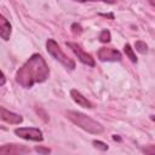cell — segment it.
Listing matches in <instances>:
<instances>
[{"label": "cell", "instance_id": "6da1fadb", "mask_svg": "<svg viewBox=\"0 0 155 155\" xmlns=\"http://www.w3.org/2000/svg\"><path fill=\"white\" fill-rule=\"evenodd\" d=\"M50 75L48 65L42 56L33 54L16 73V81L24 88H30L34 84H40L47 80Z\"/></svg>", "mask_w": 155, "mask_h": 155}, {"label": "cell", "instance_id": "7a4b0ae2", "mask_svg": "<svg viewBox=\"0 0 155 155\" xmlns=\"http://www.w3.org/2000/svg\"><path fill=\"white\" fill-rule=\"evenodd\" d=\"M67 117L71 122H74L76 126H79L80 128H82L84 131H86L88 133L101 134L104 131V127L99 122H97L96 120H93L92 117H90L82 113L69 110V111H67Z\"/></svg>", "mask_w": 155, "mask_h": 155}, {"label": "cell", "instance_id": "3957f363", "mask_svg": "<svg viewBox=\"0 0 155 155\" xmlns=\"http://www.w3.org/2000/svg\"><path fill=\"white\" fill-rule=\"evenodd\" d=\"M46 48H47V52L54 58V59H57L61 64H63L65 68H68V69H75V62L70 58V57H68L62 50H61V47L58 46V44L53 40V39H48L47 41H46Z\"/></svg>", "mask_w": 155, "mask_h": 155}, {"label": "cell", "instance_id": "277c9868", "mask_svg": "<svg viewBox=\"0 0 155 155\" xmlns=\"http://www.w3.org/2000/svg\"><path fill=\"white\" fill-rule=\"evenodd\" d=\"M15 133L27 140H34V142H42L44 140V136L42 132L39 128L35 127H19L15 130Z\"/></svg>", "mask_w": 155, "mask_h": 155}, {"label": "cell", "instance_id": "5b68a950", "mask_svg": "<svg viewBox=\"0 0 155 155\" xmlns=\"http://www.w3.org/2000/svg\"><path fill=\"white\" fill-rule=\"evenodd\" d=\"M97 56L102 62H120L122 58L121 52L113 47H101Z\"/></svg>", "mask_w": 155, "mask_h": 155}, {"label": "cell", "instance_id": "8992f818", "mask_svg": "<svg viewBox=\"0 0 155 155\" xmlns=\"http://www.w3.org/2000/svg\"><path fill=\"white\" fill-rule=\"evenodd\" d=\"M67 46L75 53V56L79 58V61L81 63H84L86 65H90V67H94L96 63H94V59L92 58V56L86 53L78 44H75V42H67Z\"/></svg>", "mask_w": 155, "mask_h": 155}, {"label": "cell", "instance_id": "52a82bcc", "mask_svg": "<svg viewBox=\"0 0 155 155\" xmlns=\"http://www.w3.org/2000/svg\"><path fill=\"white\" fill-rule=\"evenodd\" d=\"M30 149L24 147V145H18V144H6L0 148V154H24L29 153Z\"/></svg>", "mask_w": 155, "mask_h": 155}, {"label": "cell", "instance_id": "ba28073f", "mask_svg": "<svg viewBox=\"0 0 155 155\" xmlns=\"http://www.w3.org/2000/svg\"><path fill=\"white\" fill-rule=\"evenodd\" d=\"M1 119L2 121L7 122V124H11V125H18L23 121V117L16 113H12L7 109H5L4 107H1Z\"/></svg>", "mask_w": 155, "mask_h": 155}, {"label": "cell", "instance_id": "9c48e42d", "mask_svg": "<svg viewBox=\"0 0 155 155\" xmlns=\"http://www.w3.org/2000/svg\"><path fill=\"white\" fill-rule=\"evenodd\" d=\"M70 96H71V98H73V101L76 103V104H79L80 107H84V108H93V104L84 96V94H81L78 90H71L70 91Z\"/></svg>", "mask_w": 155, "mask_h": 155}, {"label": "cell", "instance_id": "30bf717a", "mask_svg": "<svg viewBox=\"0 0 155 155\" xmlns=\"http://www.w3.org/2000/svg\"><path fill=\"white\" fill-rule=\"evenodd\" d=\"M0 35L4 40H8L11 35V24L4 16L0 17Z\"/></svg>", "mask_w": 155, "mask_h": 155}, {"label": "cell", "instance_id": "8fae6325", "mask_svg": "<svg viewBox=\"0 0 155 155\" xmlns=\"http://www.w3.org/2000/svg\"><path fill=\"white\" fill-rule=\"evenodd\" d=\"M124 51H125L126 56H127V57H128L133 63H136V62H137L136 53H134V51H133V48L131 47V45H130V44H126V45L124 46Z\"/></svg>", "mask_w": 155, "mask_h": 155}, {"label": "cell", "instance_id": "7c38bea8", "mask_svg": "<svg viewBox=\"0 0 155 155\" xmlns=\"http://www.w3.org/2000/svg\"><path fill=\"white\" fill-rule=\"evenodd\" d=\"M134 47L139 53H147L148 52V46H147V44L144 41H140V40L136 41L134 42Z\"/></svg>", "mask_w": 155, "mask_h": 155}, {"label": "cell", "instance_id": "4fadbf2b", "mask_svg": "<svg viewBox=\"0 0 155 155\" xmlns=\"http://www.w3.org/2000/svg\"><path fill=\"white\" fill-rule=\"evenodd\" d=\"M110 39H111V36H110V31L109 30L104 29V30L101 31V34H99V41L101 42H104V44L105 42H109Z\"/></svg>", "mask_w": 155, "mask_h": 155}, {"label": "cell", "instance_id": "5bb4252c", "mask_svg": "<svg viewBox=\"0 0 155 155\" xmlns=\"http://www.w3.org/2000/svg\"><path fill=\"white\" fill-rule=\"evenodd\" d=\"M93 145H94V148H97V149H99V150H108V145L105 144V143H103V142H101V140H93Z\"/></svg>", "mask_w": 155, "mask_h": 155}, {"label": "cell", "instance_id": "9a60e30c", "mask_svg": "<svg viewBox=\"0 0 155 155\" xmlns=\"http://www.w3.org/2000/svg\"><path fill=\"white\" fill-rule=\"evenodd\" d=\"M71 30H73V33H75V34H80V33L82 31V28H81L80 24L73 23V24H71Z\"/></svg>", "mask_w": 155, "mask_h": 155}, {"label": "cell", "instance_id": "2e32d148", "mask_svg": "<svg viewBox=\"0 0 155 155\" xmlns=\"http://www.w3.org/2000/svg\"><path fill=\"white\" fill-rule=\"evenodd\" d=\"M143 153L145 154H155V145H147L145 148L142 149Z\"/></svg>", "mask_w": 155, "mask_h": 155}, {"label": "cell", "instance_id": "e0dca14e", "mask_svg": "<svg viewBox=\"0 0 155 155\" xmlns=\"http://www.w3.org/2000/svg\"><path fill=\"white\" fill-rule=\"evenodd\" d=\"M35 151H38L40 154H48V153H51V150L48 148H44V147H35Z\"/></svg>", "mask_w": 155, "mask_h": 155}, {"label": "cell", "instance_id": "ac0fdd59", "mask_svg": "<svg viewBox=\"0 0 155 155\" xmlns=\"http://www.w3.org/2000/svg\"><path fill=\"white\" fill-rule=\"evenodd\" d=\"M75 1H79V2H86V1H103V2H107V4H114L116 0H75Z\"/></svg>", "mask_w": 155, "mask_h": 155}, {"label": "cell", "instance_id": "d6986e66", "mask_svg": "<svg viewBox=\"0 0 155 155\" xmlns=\"http://www.w3.org/2000/svg\"><path fill=\"white\" fill-rule=\"evenodd\" d=\"M5 74L4 73H1V82H0V86H4V84H5Z\"/></svg>", "mask_w": 155, "mask_h": 155}, {"label": "cell", "instance_id": "ffe728a7", "mask_svg": "<svg viewBox=\"0 0 155 155\" xmlns=\"http://www.w3.org/2000/svg\"><path fill=\"white\" fill-rule=\"evenodd\" d=\"M149 2H150V5H151L153 7H155V0H149Z\"/></svg>", "mask_w": 155, "mask_h": 155}, {"label": "cell", "instance_id": "44dd1931", "mask_svg": "<svg viewBox=\"0 0 155 155\" xmlns=\"http://www.w3.org/2000/svg\"><path fill=\"white\" fill-rule=\"evenodd\" d=\"M150 119H151L153 121H155V115H151V116H150Z\"/></svg>", "mask_w": 155, "mask_h": 155}]
</instances>
